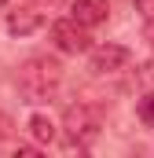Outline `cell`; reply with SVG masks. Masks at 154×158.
Listing matches in <instances>:
<instances>
[{
  "instance_id": "8",
  "label": "cell",
  "mask_w": 154,
  "mask_h": 158,
  "mask_svg": "<svg viewBox=\"0 0 154 158\" xmlns=\"http://www.w3.org/2000/svg\"><path fill=\"white\" fill-rule=\"evenodd\" d=\"M140 118L147 121V125H154V92H147V96L140 99Z\"/></svg>"
},
{
  "instance_id": "2",
  "label": "cell",
  "mask_w": 154,
  "mask_h": 158,
  "mask_svg": "<svg viewBox=\"0 0 154 158\" xmlns=\"http://www.w3.org/2000/svg\"><path fill=\"white\" fill-rule=\"evenodd\" d=\"M63 129H66L70 143L84 147V143H92V140L99 136V118H95V110H88L84 103H77V107H66V114H63Z\"/></svg>"
},
{
  "instance_id": "12",
  "label": "cell",
  "mask_w": 154,
  "mask_h": 158,
  "mask_svg": "<svg viewBox=\"0 0 154 158\" xmlns=\"http://www.w3.org/2000/svg\"><path fill=\"white\" fill-rule=\"evenodd\" d=\"M0 4H7V0H0Z\"/></svg>"
},
{
  "instance_id": "11",
  "label": "cell",
  "mask_w": 154,
  "mask_h": 158,
  "mask_svg": "<svg viewBox=\"0 0 154 158\" xmlns=\"http://www.w3.org/2000/svg\"><path fill=\"white\" fill-rule=\"evenodd\" d=\"M40 4H59V0H40Z\"/></svg>"
},
{
  "instance_id": "7",
  "label": "cell",
  "mask_w": 154,
  "mask_h": 158,
  "mask_svg": "<svg viewBox=\"0 0 154 158\" xmlns=\"http://www.w3.org/2000/svg\"><path fill=\"white\" fill-rule=\"evenodd\" d=\"M30 136H33L37 143H51V140H55V121L48 118V114H33V118H30Z\"/></svg>"
},
{
  "instance_id": "10",
  "label": "cell",
  "mask_w": 154,
  "mask_h": 158,
  "mask_svg": "<svg viewBox=\"0 0 154 158\" xmlns=\"http://www.w3.org/2000/svg\"><path fill=\"white\" fill-rule=\"evenodd\" d=\"M143 37L151 40V48H154V19H147V30H143Z\"/></svg>"
},
{
  "instance_id": "6",
  "label": "cell",
  "mask_w": 154,
  "mask_h": 158,
  "mask_svg": "<svg viewBox=\"0 0 154 158\" xmlns=\"http://www.w3.org/2000/svg\"><path fill=\"white\" fill-rule=\"evenodd\" d=\"M40 22H44V15L33 11V7H26V11H11V15H7V33H15V37H30L33 30H40Z\"/></svg>"
},
{
  "instance_id": "9",
  "label": "cell",
  "mask_w": 154,
  "mask_h": 158,
  "mask_svg": "<svg viewBox=\"0 0 154 158\" xmlns=\"http://www.w3.org/2000/svg\"><path fill=\"white\" fill-rule=\"evenodd\" d=\"M132 4H136V11L143 19H154V0H132Z\"/></svg>"
},
{
  "instance_id": "4",
  "label": "cell",
  "mask_w": 154,
  "mask_h": 158,
  "mask_svg": "<svg viewBox=\"0 0 154 158\" xmlns=\"http://www.w3.org/2000/svg\"><path fill=\"white\" fill-rule=\"evenodd\" d=\"M88 52H92V59H88V70L92 74H117L132 59V52L125 44H99V48H88Z\"/></svg>"
},
{
  "instance_id": "1",
  "label": "cell",
  "mask_w": 154,
  "mask_h": 158,
  "mask_svg": "<svg viewBox=\"0 0 154 158\" xmlns=\"http://www.w3.org/2000/svg\"><path fill=\"white\" fill-rule=\"evenodd\" d=\"M63 85V66L59 59H48V55H33L18 66V92L26 96V103H44L59 92Z\"/></svg>"
},
{
  "instance_id": "3",
  "label": "cell",
  "mask_w": 154,
  "mask_h": 158,
  "mask_svg": "<svg viewBox=\"0 0 154 158\" xmlns=\"http://www.w3.org/2000/svg\"><path fill=\"white\" fill-rule=\"evenodd\" d=\"M51 40H55V48L66 52V55H77V52H88V48H92L88 30L77 26L74 19H59V22H51Z\"/></svg>"
},
{
  "instance_id": "5",
  "label": "cell",
  "mask_w": 154,
  "mask_h": 158,
  "mask_svg": "<svg viewBox=\"0 0 154 158\" xmlns=\"http://www.w3.org/2000/svg\"><path fill=\"white\" fill-rule=\"evenodd\" d=\"M107 15H110V0H74V7H70V19L84 30L103 26Z\"/></svg>"
}]
</instances>
